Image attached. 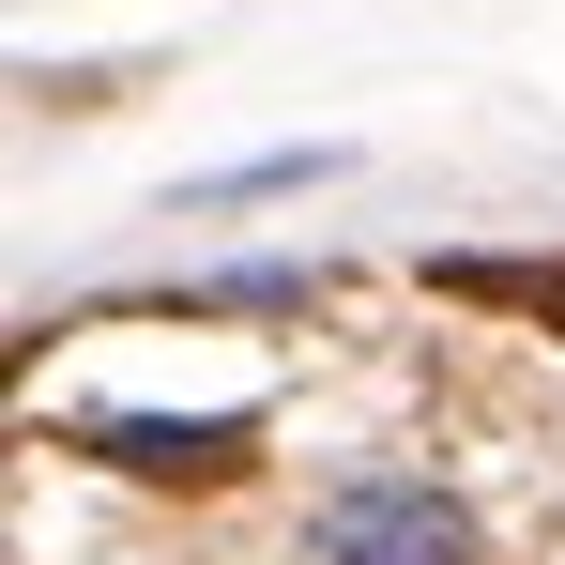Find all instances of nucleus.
<instances>
[{
  "label": "nucleus",
  "mask_w": 565,
  "mask_h": 565,
  "mask_svg": "<svg viewBox=\"0 0 565 565\" xmlns=\"http://www.w3.org/2000/svg\"><path fill=\"white\" fill-rule=\"evenodd\" d=\"M321 565H473V520L428 473H352L321 504Z\"/></svg>",
  "instance_id": "1"
},
{
  "label": "nucleus",
  "mask_w": 565,
  "mask_h": 565,
  "mask_svg": "<svg viewBox=\"0 0 565 565\" xmlns=\"http://www.w3.org/2000/svg\"><path fill=\"white\" fill-rule=\"evenodd\" d=\"M93 444H107L122 473H230L245 444H260V428H245V413H199V428H169V413H107Z\"/></svg>",
  "instance_id": "2"
}]
</instances>
